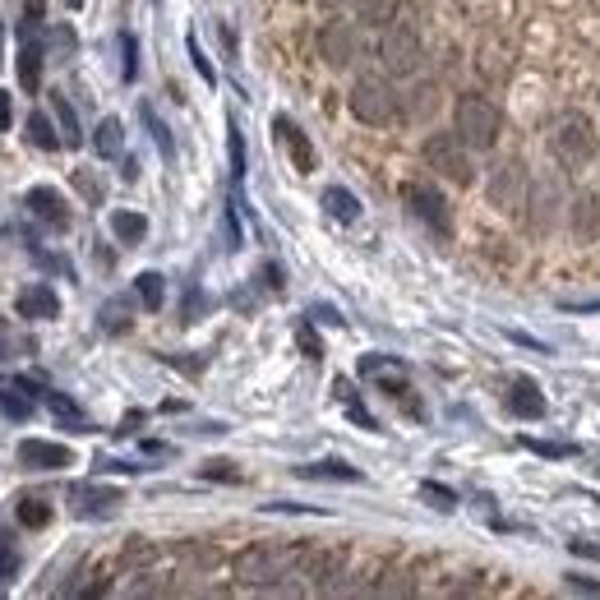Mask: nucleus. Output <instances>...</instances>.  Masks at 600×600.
<instances>
[{
  "mask_svg": "<svg viewBox=\"0 0 600 600\" xmlns=\"http://www.w3.org/2000/svg\"><path fill=\"white\" fill-rule=\"evenodd\" d=\"M129 315H135V305L116 296V301H107V305H102V315H97V319H102V328H107V333H125L129 324H135Z\"/></svg>",
  "mask_w": 600,
  "mask_h": 600,
  "instance_id": "nucleus-32",
  "label": "nucleus"
},
{
  "mask_svg": "<svg viewBox=\"0 0 600 600\" xmlns=\"http://www.w3.org/2000/svg\"><path fill=\"white\" fill-rule=\"evenodd\" d=\"M324 208H328L337 222H356V218H360V199H356L351 190H343V186H328V190H324Z\"/></svg>",
  "mask_w": 600,
  "mask_h": 600,
  "instance_id": "nucleus-25",
  "label": "nucleus"
},
{
  "mask_svg": "<svg viewBox=\"0 0 600 600\" xmlns=\"http://www.w3.org/2000/svg\"><path fill=\"white\" fill-rule=\"evenodd\" d=\"M14 513H19L23 527H33V531L51 522V504H46V499H19V508H14Z\"/></svg>",
  "mask_w": 600,
  "mask_h": 600,
  "instance_id": "nucleus-34",
  "label": "nucleus"
},
{
  "mask_svg": "<svg viewBox=\"0 0 600 600\" xmlns=\"http://www.w3.org/2000/svg\"><path fill=\"white\" fill-rule=\"evenodd\" d=\"M199 476H203V481H222V485H236V481H241L236 462H227V457H213V462H203V466H199Z\"/></svg>",
  "mask_w": 600,
  "mask_h": 600,
  "instance_id": "nucleus-37",
  "label": "nucleus"
},
{
  "mask_svg": "<svg viewBox=\"0 0 600 600\" xmlns=\"http://www.w3.org/2000/svg\"><path fill=\"white\" fill-rule=\"evenodd\" d=\"M116 42H120V80L129 84L139 74V42H135V33H120Z\"/></svg>",
  "mask_w": 600,
  "mask_h": 600,
  "instance_id": "nucleus-35",
  "label": "nucleus"
},
{
  "mask_svg": "<svg viewBox=\"0 0 600 600\" xmlns=\"http://www.w3.org/2000/svg\"><path fill=\"white\" fill-rule=\"evenodd\" d=\"M439 112V88L434 84H415L411 93H407V116L411 120H430Z\"/></svg>",
  "mask_w": 600,
  "mask_h": 600,
  "instance_id": "nucleus-26",
  "label": "nucleus"
},
{
  "mask_svg": "<svg viewBox=\"0 0 600 600\" xmlns=\"http://www.w3.org/2000/svg\"><path fill=\"white\" fill-rule=\"evenodd\" d=\"M112 236L125 241V245H139L148 236V218L144 213H129V208H120V213H112Z\"/></svg>",
  "mask_w": 600,
  "mask_h": 600,
  "instance_id": "nucleus-23",
  "label": "nucleus"
},
{
  "mask_svg": "<svg viewBox=\"0 0 600 600\" xmlns=\"http://www.w3.org/2000/svg\"><path fill=\"white\" fill-rule=\"evenodd\" d=\"M70 504L80 517H107V513H116V504H125V494L112 485H74Z\"/></svg>",
  "mask_w": 600,
  "mask_h": 600,
  "instance_id": "nucleus-14",
  "label": "nucleus"
},
{
  "mask_svg": "<svg viewBox=\"0 0 600 600\" xmlns=\"http://www.w3.org/2000/svg\"><path fill=\"white\" fill-rule=\"evenodd\" d=\"M70 186H74V190H80V194H84V199H88L93 208H97L102 199H107V186H102V176H97V171H88V167H80V171H70Z\"/></svg>",
  "mask_w": 600,
  "mask_h": 600,
  "instance_id": "nucleus-33",
  "label": "nucleus"
},
{
  "mask_svg": "<svg viewBox=\"0 0 600 600\" xmlns=\"http://www.w3.org/2000/svg\"><path fill=\"white\" fill-rule=\"evenodd\" d=\"M559 309H568V315H600V301H559Z\"/></svg>",
  "mask_w": 600,
  "mask_h": 600,
  "instance_id": "nucleus-46",
  "label": "nucleus"
},
{
  "mask_svg": "<svg viewBox=\"0 0 600 600\" xmlns=\"http://www.w3.org/2000/svg\"><path fill=\"white\" fill-rule=\"evenodd\" d=\"M23 393H29V383H0V411L10 421H29L33 415V398H23Z\"/></svg>",
  "mask_w": 600,
  "mask_h": 600,
  "instance_id": "nucleus-24",
  "label": "nucleus"
},
{
  "mask_svg": "<svg viewBox=\"0 0 600 600\" xmlns=\"http://www.w3.org/2000/svg\"><path fill=\"white\" fill-rule=\"evenodd\" d=\"M14 309H19L23 319H56L61 315V301H56V292H51L46 282H33V286H23V292H19Z\"/></svg>",
  "mask_w": 600,
  "mask_h": 600,
  "instance_id": "nucleus-17",
  "label": "nucleus"
},
{
  "mask_svg": "<svg viewBox=\"0 0 600 600\" xmlns=\"http://www.w3.org/2000/svg\"><path fill=\"white\" fill-rule=\"evenodd\" d=\"M51 116H56V129H61L65 148H80V144H84V135H80V116H74V107L65 102V93H51Z\"/></svg>",
  "mask_w": 600,
  "mask_h": 600,
  "instance_id": "nucleus-20",
  "label": "nucleus"
},
{
  "mask_svg": "<svg viewBox=\"0 0 600 600\" xmlns=\"http://www.w3.org/2000/svg\"><path fill=\"white\" fill-rule=\"evenodd\" d=\"M0 65H6V23H0Z\"/></svg>",
  "mask_w": 600,
  "mask_h": 600,
  "instance_id": "nucleus-50",
  "label": "nucleus"
},
{
  "mask_svg": "<svg viewBox=\"0 0 600 600\" xmlns=\"http://www.w3.org/2000/svg\"><path fill=\"white\" fill-rule=\"evenodd\" d=\"M402 194H407V208L434 231V236H449V231H453V218H449V203H443V194H439L434 186H425V180H411Z\"/></svg>",
  "mask_w": 600,
  "mask_h": 600,
  "instance_id": "nucleus-7",
  "label": "nucleus"
},
{
  "mask_svg": "<svg viewBox=\"0 0 600 600\" xmlns=\"http://www.w3.org/2000/svg\"><path fill=\"white\" fill-rule=\"evenodd\" d=\"M10 125H14V97H10L6 88H0V135H6Z\"/></svg>",
  "mask_w": 600,
  "mask_h": 600,
  "instance_id": "nucleus-45",
  "label": "nucleus"
},
{
  "mask_svg": "<svg viewBox=\"0 0 600 600\" xmlns=\"http://www.w3.org/2000/svg\"><path fill=\"white\" fill-rule=\"evenodd\" d=\"M351 116L365 120V125H388L398 116V93L388 88L379 74H370V80H356L351 88Z\"/></svg>",
  "mask_w": 600,
  "mask_h": 600,
  "instance_id": "nucleus-5",
  "label": "nucleus"
},
{
  "mask_svg": "<svg viewBox=\"0 0 600 600\" xmlns=\"http://www.w3.org/2000/svg\"><path fill=\"white\" fill-rule=\"evenodd\" d=\"M522 449H531L540 457H572V443H545V439H522Z\"/></svg>",
  "mask_w": 600,
  "mask_h": 600,
  "instance_id": "nucleus-41",
  "label": "nucleus"
},
{
  "mask_svg": "<svg viewBox=\"0 0 600 600\" xmlns=\"http://www.w3.org/2000/svg\"><path fill=\"white\" fill-rule=\"evenodd\" d=\"M508 411L517 415V421H540L545 415V393H540V383L536 379H527V375H517L513 383H508Z\"/></svg>",
  "mask_w": 600,
  "mask_h": 600,
  "instance_id": "nucleus-16",
  "label": "nucleus"
},
{
  "mask_svg": "<svg viewBox=\"0 0 600 600\" xmlns=\"http://www.w3.org/2000/svg\"><path fill=\"white\" fill-rule=\"evenodd\" d=\"M231 176H245V139H241V129H236V120H231Z\"/></svg>",
  "mask_w": 600,
  "mask_h": 600,
  "instance_id": "nucleus-42",
  "label": "nucleus"
},
{
  "mask_svg": "<svg viewBox=\"0 0 600 600\" xmlns=\"http://www.w3.org/2000/svg\"><path fill=\"white\" fill-rule=\"evenodd\" d=\"M296 550H286V545H250V550H241L236 555V578L241 582H250V587H269V582H277V578H286V572L296 568Z\"/></svg>",
  "mask_w": 600,
  "mask_h": 600,
  "instance_id": "nucleus-1",
  "label": "nucleus"
},
{
  "mask_svg": "<svg viewBox=\"0 0 600 600\" xmlns=\"http://www.w3.org/2000/svg\"><path fill=\"white\" fill-rule=\"evenodd\" d=\"M328 6H337V0H328Z\"/></svg>",
  "mask_w": 600,
  "mask_h": 600,
  "instance_id": "nucleus-52",
  "label": "nucleus"
},
{
  "mask_svg": "<svg viewBox=\"0 0 600 600\" xmlns=\"http://www.w3.org/2000/svg\"><path fill=\"white\" fill-rule=\"evenodd\" d=\"M568 591H582V596H600V582H591V578H568Z\"/></svg>",
  "mask_w": 600,
  "mask_h": 600,
  "instance_id": "nucleus-49",
  "label": "nucleus"
},
{
  "mask_svg": "<svg viewBox=\"0 0 600 600\" xmlns=\"http://www.w3.org/2000/svg\"><path fill=\"white\" fill-rule=\"evenodd\" d=\"M550 148H555V158L564 162V167H587L591 158H596V129H591V120H582V116H568L555 135H550Z\"/></svg>",
  "mask_w": 600,
  "mask_h": 600,
  "instance_id": "nucleus-6",
  "label": "nucleus"
},
{
  "mask_svg": "<svg viewBox=\"0 0 600 600\" xmlns=\"http://www.w3.org/2000/svg\"><path fill=\"white\" fill-rule=\"evenodd\" d=\"M421 499H430L439 513H453L457 508V494L449 485H439V481H421Z\"/></svg>",
  "mask_w": 600,
  "mask_h": 600,
  "instance_id": "nucleus-36",
  "label": "nucleus"
},
{
  "mask_svg": "<svg viewBox=\"0 0 600 600\" xmlns=\"http://www.w3.org/2000/svg\"><path fill=\"white\" fill-rule=\"evenodd\" d=\"M319 51H324V61L333 70H347L356 56H360V33H356V23H324V33H319Z\"/></svg>",
  "mask_w": 600,
  "mask_h": 600,
  "instance_id": "nucleus-10",
  "label": "nucleus"
},
{
  "mask_svg": "<svg viewBox=\"0 0 600 600\" xmlns=\"http://www.w3.org/2000/svg\"><path fill=\"white\" fill-rule=\"evenodd\" d=\"M23 129H29V144H33V148H42V152H56V148H65L61 129L51 125V116H46V112H33V116H29V125H23Z\"/></svg>",
  "mask_w": 600,
  "mask_h": 600,
  "instance_id": "nucleus-21",
  "label": "nucleus"
},
{
  "mask_svg": "<svg viewBox=\"0 0 600 600\" xmlns=\"http://www.w3.org/2000/svg\"><path fill=\"white\" fill-rule=\"evenodd\" d=\"M42 398H46L51 415H56V421H65L70 430H84V425H88V421H84V411H80V407H74V402L65 398V393H56V388H46V393H42Z\"/></svg>",
  "mask_w": 600,
  "mask_h": 600,
  "instance_id": "nucleus-27",
  "label": "nucleus"
},
{
  "mask_svg": "<svg viewBox=\"0 0 600 600\" xmlns=\"http://www.w3.org/2000/svg\"><path fill=\"white\" fill-rule=\"evenodd\" d=\"M301 476L305 481H365L356 466H347V462H337V457H324V462H305L301 466Z\"/></svg>",
  "mask_w": 600,
  "mask_h": 600,
  "instance_id": "nucleus-22",
  "label": "nucleus"
},
{
  "mask_svg": "<svg viewBox=\"0 0 600 600\" xmlns=\"http://www.w3.org/2000/svg\"><path fill=\"white\" fill-rule=\"evenodd\" d=\"M568 550H572V555H582V559H596V564H600V545H596V540H568Z\"/></svg>",
  "mask_w": 600,
  "mask_h": 600,
  "instance_id": "nucleus-47",
  "label": "nucleus"
},
{
  "mask_svg": "<svg viewBox=\"0 0 600 600\" xmlns=\"http://www.w3.org/2000/svg\"><path fill=\"white\" fill-rule=\"evenodd\" d=\"M273 135H277V144L292 152V162H296V171H315V148H309V139H305V129L292 120V116H273Z\"/></svg>",
  "mask_w": 600,
  "mask_h": 600,
  "instance_id": "nucleus-15",
  "label": "nucleus"
},
{
  "mask_svg": "<svg viewBox=\"0 0 600 600\" xmlns=\"http://www.w3.org/2000/svg\"><path fill=\"white\" fill-rule=\"evenodd\" d=\"M139 116H144V125H148V135H152V144H158V152H162V158L171 162L176 158V144H171V129L158 120V112H152L148 107V102H144V107H139Z\"/></svg>",
  "mask_w": 600,
  "mask_h": 600,
  "instance_id": "nucleus-31",
  "label": "nucleus"
},
{
  "mask_svg": "<svg viewBox=\"0 0 600 600\" xmlns=\"http://www.w3.org/2000/svg\"><path fill=\"white\" fill-rule=\"evenodd\" d=\"M65 6H70V10H80V6H84V0H65Z\"/></svg>",
  "mask_w": 600,
  "mask_h": 600,
  "instance_id": "nucleus-51",
  "label": "nucleus"
},
{
  "mask_svg": "<svg viewBox=\"0 0 600 600\" xmlns=\"http://www.w3.org/2000/svg\"><path fill=\"white\" fill-rule=\"evenodd\" d=\"M19 466H29V472H65L74 466V453L65 443H51V439H23L19 443Z\"/></svg>",
  "mask_w": 600,
  "mask_h": 600,
  "instance_id": "nucleus-11",
  "label": "nucleus"
},
{
  "mask_svg": "<svg viewBox=\"0 0 600 600\" xmlns=\"http://www.w3.org/2000/svg\"><path fill=\"white\" fill-rule=\"evenodd\" d=\"M527 171H522L517 162H499L490 171V203L499 208V213H517L522 203H527Z\"/></svg>",
  "mask_w": 600,
  "mask_h": 600,
  "instance_id": "nucleus-9",
  "label": "nucleus"
},
{
  "mask_svg": "<svg viewBox=\"0 0 600 600\" xmlns=\"http://www.w3.org/2000/svg\"><path fill=\"white\" fill-rule=\"evenodd\" d=\"M333 388H337V398H343V407H347V415H351V421H356L360 430H379V425H375V415H370V411H365V407H360V398H356V388H351L347 379H337Z\"/></svg>",
  "mask_w": 600,
  "mask_h": 600,
  "instance_id": "nucleus-29",
  "label": "nucleus"
},
{
  "mask_svg": "<svg viewBox=\"0 0 600 600\" xmlns=\"http://www.w3.org/2000/svg\"><path fill=\"white\" fill-rule=\"evenodd\" d=\"M379 61H383L388 74H415V65H421V38H415L411 29H383Z\"/></svg>",
  "mask_w": 600,
  "mask_h": 600,
  "instance_id": "nucleus-8",
  "label": "nucleus"
},
{
  "mask_svg": "<svg viewBox=\"0 0 600 600\" xmlns=\"http://www.w3.org/2000/svg\"><path fill=\"white\" fill-rule=\"evenodd\" d=\"M19 84H23V93L42 88V42H38V33H29L19 46Z\"/></svg>",
  "mask_w": 600,
  "mask_h": 600,
  "instance_id": "nucleus-18",
  "label": "nucleus"
},
{
  "mask_svg": "<svg viewBox=\"0 0 600 600\" xmlns=\"http://www.w3.org/2000/svg\"><path fill=\"white\" fill-rule=\"evenodd\" d=\"M296 337H301V351H305L309 360H319V356H324V347H319V337H315V328H309V324H301V333H296Z\"/></svg>",
  "mask_w": 600,
  "mask_h": 600,
  "instance_id": "nucleus-44",
  "label": "nucleus"
},
{
  "mask_svg": "<svg viewBox=\"0 0 600 600\" xmlns=\"http://www.w3.org/2000/svg\"><path fill=\"white\" fill-rule=\"evenodd\" d=\"M453 116H457V135L472 144V148H494V139H499V129H504L499 107L485 102V97H476V93L457 97V112Z\"/></svg>",
  "mask_w": 600,
  "mask_h": 600,
  "instance_id": "nucleus-2",
  "label": "nucleus"
},
{
  "mask_svg": "<svg viewBox=\"0 0 600 600\" xmlns=\"http://www.w3.org/2000/svg\"><path fill=\"white\" fill-rule=\"evenodd\" d=\"M527 227L536 231V236H545V231H555L564 208H568V194H564V180L559 176H536L527 186Z\"/></svg>",
  "mask_w": 600,
  "mask_h": 600,
  "instance_id": "nucleus-3",
  "label": "nucleus"
},
{
  "mask_svg": "<svg viewBox=\"0 0 600 600\" xmlns=\"http://www.w3.org/2000/svg\"><path fill=\"white\" fill-rule=\"evenodd\" d=\"M186 46H190V61H194V70L203 74V84H218V70H213V61L203 56V46H199V38H186Z\"/></svg>",
  "mask_w": 600,
  "mask_h": 600,
  "instance_id": "nucleus-39",
  "label": "nucleus"
},
{
  "mask_svg": "<svg viewBox=\"0 0 600 600\" xmlns=\"http://www.w3.org/2000/svg\"><path fill=\"white\" fill-rule=\"evenodd\" d=\"M23 208L42 222V227H51V231H70V203L61 199V190H51V186H33L29 194H23Z\"/></svg>",
  "mask_w": 600,
  "mask_h": 600,
  "instance_id": "nucleus-12",
  "label": "nucleus"
},
{
  "mask_svg": "<svg viewBox=\"0 0 600 600\" xmlns=\"http://www.w3.org/2000/svg\"><path fill=\"white\" fill-rule=\"evenodd\" d=\"M351 6H356V19L365 23H393L402 0H351Z\"/></svg>",
  "mask_w": 600,
  "mask_h": 600,
  "instance_id": "nucleus-30",
  "label": "nucleus"
},
{
  "mask_svg": "<svg viewBox=\"0 0 600 600\" xmlns=\"http://www.w3.org/2000/svg\"><path fill=\"white\" fill-rule=\"evenodd\" d=\"M23 6V19H19V38H29L42 29V19H46V0H19Z\"/></svg>",
  "mask_w": 600,
  "mask_h": 600,
  "instance_id": "nucleus-38",
  "label": "nucleus"
},
{
  "mask_svg": "<svg viewBox=\"0 0 600 600\" xmlns=\"http://www.w3.org/2000/svg\"><path fill=\"white\" fill-rule=\"evenodd\" d=\"M259 277H264L269 292H282V269L277 264H264V273H259Z\"/></svg>",
  "mask_w": 600,
  "mask_h": 600,
  "instance_id": "nucleus-48",
  "label": "nucleus"
},
{
  "mask_svg": "<svg viewBox=\"0 0 600 600\" xmlns=\"http://www.w3.org/2000/svg\"><path fill=\"white\" fill-rule=\"evenodd\" d=\"M93 148H97V158H107V162L125 158V125H120L116 116H107V120H97V135H93Z\"/></svg>",
  "mask_w": 600,
  "mask_h": 600,
  "instance_id": "nucleus-19",
  "label": "nucleus"
},
{
  "mask_svg": "<svg viewBox=\"0 0 600 600\" xmlns=\"http://www.w3.org/2000/svg\"><path fill=\"white\" fill-rule=\"evenodd\" d=\"M51 56H61V61L74 56V33L65 29V23H56V29H51Z\"/></svg>",
  "mask_w": 600,
  "mask_h": 600,
  "instance_id": "nucleus-40",
  "label": "nucleus"
},
{
  "mask_svg": "<svg viewBox=\"0 0 600 600\" xmlns=\"http://www.w3.org/2000/svg\"><path fill=\"white\" fill-rule=\"evenodd\" d=\"M14 572H19V550H14L10 540H0V587H6Z\"/></svg>",
  "mask_w": 600,
  "mask_h": 600,
  "instance_id": "nucleus-43",
  "label": "nucleus"
},
{
  "mask_svg": "<svg viewBox=\"0 0 600 600\" xmlns=\"http://www.w3.org/2000/svg\"><path fill=\"white\" fill-rule=\"evenodd\" d=\"M135 292H139L144 309H162V301H167V277H162V273H139V277H135Z\"/></svg>",
  "mask_w": 600,
  "mask_h": 600,
  "instance_id": "nucleus-28",
  "label": "nucleus"
},
{
  "mask_svg": "<svg viewBox=\"0 0 600 600\" xmlns=\"http://www.w3.org/2000/svg\"><path fill=\"white\" fill-rule=\"evenodd\" d=\"M568 227L578 241H600V194L596 190H578L568 199Z\"/></svg>",
  "mask_w": 600,
  "mask_h": 600,
  "instance_id": "nucleus-13",
  "label": "nucleus"
},
{
  "mask_svg": "<svg viewBox=\"0 0 600 600\" xmlns=\"http://www.w3.org/2000/svg\"><path fill=\"white\" fill-rule=\"evenodd\" d=\"M425 162H430L439 176L457 180V186H472V180H476L472 144H466L462 135H430V139H425Z\"/></svg>",
  "mask_w": 600,
  "mask_h": 600,
  "instance_id": "nucleus-4",
  "label": "nucleus"
}]
</instances>
